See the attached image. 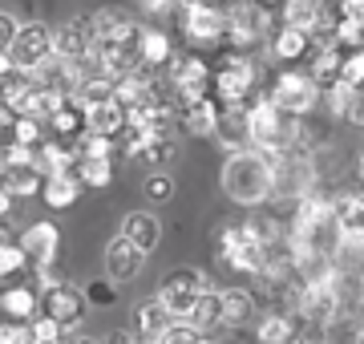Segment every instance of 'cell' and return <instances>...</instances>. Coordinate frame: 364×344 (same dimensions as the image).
Wrapping results in <instances>:
<instances>
[{
  "instance_id": "8d00e7d4",
  "label": "cell",
  "mask_w": 364,
  "mask_h": 344,
  "mask_svg": "<svg viewBox=\"0 0 364 344\" xmlns=\"http://www.w3.org/2000/svg\"><path fill=\"white\" fill-rule=\"evenodd\" d=\"M28 344H65V328L53 324L49 316H37L28 324Z\"/></svg>"
},
{
  "instance_id": "2e32d148",
  "label": "cell",
  "mask_w": 364,
  "mask_h": 344,
  "mask_svg": "<svg viewBox=\"0 0 364 344\" xmlns=\"http://www.w3.org/2000/svg\"><path fill=\"white\" fill-rule=\"evenodd\" d=\"M77 166V146H65L57 138H45V142L33 150V171L41 178H57V174H73Z\"/></svg>"
},
{
  "instance_id": "d4e9b609",
  "label": "cell",
  "mask_w": 364,
  "mask_h": 344,
  "mask_svg": "<svg viewBox=\"0 0 364 344\" xmlns=\"http://www.w3.org/2000/svg\"><path fill=\"white\" fill-rule=\"evenodd\" d=\"M219 102L215 97H203V102H195V106H186V114H182V126H186V134L191 138H210L215 134V126H219Z\"/></svg>"
},
{
  "instance_id": "7bdbcfd3",
  "label": "cell",
  "mask_w": 364,
  "mask_h": 344,
  "mask_svg": "<svg viewBox=\"0 0 364 344\" xmlns=\"http://www.w3.org/2000/svg\"><path fill=\"white\" fill-rule=\"evenodd\" d=\"M16 272H25V252H21L16 243H4V247H0V279L16 276Z\"/></svg>"
},
{
  "instance_id": "484cf974",
  "label": "cell",
  "mask_w": 364,
  "mask_h": 344,
  "mask_svg": "<svg viewBox=\"0 0 364 344\" xmlns=\"http://www.w3.org/2000/svg\"><path fill=\"white\" fill-rule=\"evenodd\" d=\"M138 53H142V65H170V57H174V49H170V37L166 33H158V28L142 25L138 28Z\"/></svg>"
},
{
  "instance_id": "d6a6232c",
  "label": "cell",
  "mask_w": 364,
  "mask_h": 344,
  "mask_svg": "<svg viewBox=\"0 0 364 344\" xmlns=\"http://www.w3.org/2000/svg\"><path fill=\"white\" fill-rule=\"evenodd\" d=\"M272 53L284 57V61H296V57L308 53V37L296 28H279V33H272Z\"/></svg>"
},
{
  "instance_id": "9c48e42d",
  "label": "cell",
  "mask_w": 364,
  "mask_h": 344,
  "mask_svg": "<svg viewBox=\"0 0 364 344\" xmlns=\"http://www.w3.org/2000/svg\"><path fill=\"white\" fill-rule=\"evenodd\" d=\"M85 291L73 288V284H61V288L45 291V300H41V316H49L53 324H61L65 332L81 328V320H85Z\"/></svg>"
},
{
  "instance_id": "c3c4849f",
  "label": "cell",
  "mask_w": 364,
  "mask_h": 344,
  "mask_svg": "<svg viewBox=\"0 0 364 344\" xmlns=\"http://www.w3.org/2000/svg\"><path fill=\"white\" fill-rule=\"evenodd\" d=\"M37 284H41L45 291L61 288V284H65V279H61V267H57V264H45V267H37Z\"/></svg>"
},
{
  "instance_id": "e0dca14e",
  "label": "cell",
  "mask_w": 364,
  "mask_h": 344,
  "mask_svg": "<svg viewBox=\"0 0 364 344\" xmlns=\"http://www.w3.org/2000/svg\"><path fill=\"white\" fill-rule=\"evenodd\" d=\"M332 223L348 243H364V190L332 199Z\"/></svg>"
},
{
  "instance_id": "11a10c76",
  "label": "cell",
  "mask_w": 364,
  "mask_h": 344,
  "mask_svg": "<svg viewBox=\"0 0 364 344\" xmlns=\"http://www.w3.org/2000/svg\"><path fill=\"white\" fill-rule=\"evenodd\" d=\"M4 243H16V239H13V235H9V227L0 223V247H4Z\"/></svg>"
},
{
  "instance_id": "91938a15",
  "label": "cell",
  "mask_w": 364,
  "mask_h": 344,
  "mask_svg": "<svg viewBox=\"0 0 364 344\" xmlns=\"http://www.w3.org/2000/svg\"><path fill=\"white\" fill-rule=\"evenodd\" d=\"M77 344H90V340H77Z\"/></svg>"
},
{
  "instance_id": "60d3db41",
  "label": "cell",
  "mask_w": 364,
  "mask_h": 344,
  "mask_svg": "<svg viewBox=\"0 0 364 344\" xmlns=\"http://www.w3.org/2000/svg\"><path fill=\"white\" fill-rule=\"evenodd\" d=\"M142 195H146L150 203H166L170 195H174V178H170V174H162V171H154V174L142 183Z\"/></svg>"
},
{
  "instance_id": "3957f363",
  "label": "cell",
  "mask_w": 364,
  "mask_h": 344,
  "mask_svg": "<svg viewBox=\"0 0 364 344\" xmlns=\"http://www.w3.org/2000/svg\"><path fill=\"white\" fill-rule=\"evenodd\" d=\"M207 291H210L207 272H198V267H174V272L162 279V288H158L154 300L166 308L174 320H186L191 316V308H195Z\"/></svg>"
},
{
  "instance_id": "4dcf8cb0",
  "label": "cell",
  "mask_w": 364,
  "mask_h": 344,
  "mask_svg": "<svg viewBox=\"0 0 364 344\" xmlns=\"http://www.w3.org/2000/svg\"><path fill=\"white\" fill-rule=\"evenodd\" d=\"M340 65H344V53H340V49H320V53L312 57V73H308V77L316 81V90H320V85H332V81H340Z\"/></svg>"
},
{
  "instance_id": "f546056e",
  "label": "cell",
  "mask_w": 364,
  "mask_h": 344,
  "mask_svg": "<svg viewBox=\"0 0 364 344\" xmlns=\"http://www.w3.org/2000/svg\"><path fill=\"white\" fill-rule=\"evenodd\" d=\"M186 324H195L198 332H210L223 324V304H219V291L210 288L203 300H198L195 308H191V316H186Z\"/></svg>"
},
{
  "instance_id": "277c9868",
  "label": "cell",
  "mask_w": 364,
  "mask_h": 344,
  "mask_svg": "<svg viewBox=\"0 0 364 344\" xmlns=\"http://www.w3.org/2000/svg\"><path fill=\"white\" fill-rule=\"evenodd\" d=\"M267 33H272V13L259 0H239L227 9V37L223 41H231V49H251Z\"/></svg>"
},
{
  "instance_id": "ffe728a7",
  "label": "cell",
  "mask_w": 364,
  "mask_h": 344,
  "mask_svg": "<svg viewBox=\"0 0 364 344\" xmlns=\"http://www.w3.org/2000/svg\"><path fill=\"white\" fill-rule=\"evenodd\" d=\"M49 130H53V138L57 142H65V146H77L85 134H90V114L77 106V102H69L65 97V106L53 114V122H49Z\"/></svg>"
},
{
  "instance_id": "b9f144b4",
  "label": "cell",
  "mask_w": 364,
  "mask_h": 344,
  "mask_svg": "<svg viewBox=\"0 0 364 344\" xmlns=\"http://www.w3.org/2000/svg\"><path fill=\"white\" fill-rule=\"evenodd\" d=\"M81 158H114V138H97V134H85L77 142Z\"/></svg>"
},
{
  "instance_id": "f907efd6",
  "label": "cell",
  "mask_w": 364,
  "mask_h": 344,
  "mask_svg": "<svg viewBox=\"0 0 364 344\" xmlns=\"http://www.w3.org/2000/svg\"><path fill=\"white\" fill-rule=\"evenodd\" d=\"M348 122L364 130V97H360V93H356V102H352V109H348Z\"/></svg>"
},
{
  "instance_id": "603a6c76",
  "label": "cell",
  "mask_w": 364,
  "mask_h": 344,
  "mask_svg": "<svg viewBox=\"0 0 364 344\" xmlns=\"http://www.w3.org/2000/svg\"><path fill=\"white\" fill-rule=\"evenodd\" d=\"M324 0H284V28H296L304 37H312V28L324 21Z\"/></svg>"
},
{
  "instance_id": "7c38bea8",
  "label": "cell",
  "mask_w": 364,
  "mask_h": 344,
  "mask_svg": "<svg viewBox=\"0 0 364 344\" xmlns=\"http://www.w3.org/2000/svg\"><path fill=\"white\" fill-rule=\"evenodd\" d=\"M97 49V41H93V28L85 16L77 21H65V25L53 33V57H61L69 65H81V61H90V53Z\"/></svg>"
},
{
  "instance_id": "4316f807",
  "label": "cell",
  "mask_w": 364,
  "mask_h": 344,
  "mask_svg": "<svg viewBox=\"0 0 364 344\" xmlns=\"http://www.w3.org/2000/svg\"><path fill=\"white\" fill-rule=\"evenodd\" d=\"M0 308H4V316L13 320V324H25V320H37V291L33 288H9L0 296Z\"/></svg>"
},
{
  "instance_id": "9f6ffc18",
  "label": "cell",
  "mask_w": 364,
  "mask_h": 344,
  "mask_svg": "<svg viewBox=\"0 0 364 344\" xmlns=\"http://www.w3.org/2000/svg\"><path fill=\"white\" fill-rule=\"evenodd\" d=\"M356 178H360V183H364V154H360V158H356Z\"/></svg>"
},
{
  "instance_id": "8fae6325",
  "label": "cell",
  "mask_w": 364,
  "mask_h": 344,
  "mask_svg": "<svg viewBox=\"0 0 364 344\" xmlns=\"http://www.w3.org/2000/svg\"><path fill=\"white\" fill-rule=\"evenodd\" d=\"M272 166H275V195L304 199V195L316 190V166L304 154H279Z\"/></svg>"
},
{
  "instance_id": "7a4b0ae2",
  "label": "cell",
  "mask_w": 364,
  "mask_h": 344,
  "mask_svg": "<svg viewBox=\"0 0 364 344\" xmlns=\"http://www.w3.org/2000/svg\"><path fill=\"white\" fill-rule=\"evenodd\" d=\"M255 85H259V69L247 57H227L219 73H210V97L219 102V109H243Z\"/></svg>"
},
{
  "instance_id": "ac0fdd59",
  "label": "cell",
  "mask_w": 364,
  "mask_h": 344,
  "mask_svg": "<svg viewBox=\"0 0 364 344\" xmlns=\"http://www.w3.org/2000/svg\"><path fill=\"white\" fill-rule=\"evenodd\" d=\"M170 324H174V316H170L166 308L158 304V300H146V304H138V312H134V340L138 344H162L166 340Z\"/></svg>"
},
{
  "instance_id": "7402d4cb",
  "label": "cell",
  "mask_w": 364,
  "mask_h": 344,
  "mask_svg": "<svg viewBox=\"0 0 364 344\" xmlns=\"http://www.w3.org/2000/svg\"><path fill=\"white\" fill-rule=\"evenodd\" d=\"M33 90H37V81L28 77V73H9V77L0 81V109L9 114V118H21L28 106V97H33Z\"/></svg>"
},
{
  "instance_id": "816d5d0a",
  "label": "cell",
  "mask_w": 364,
  "mask_h": 344,
  "mask_svg": "<svg viewBox=\"0 0 364 344\" xmlns=\"http://www.w3.org/2000/svg\"><path fill=\"white\" fill-rule=\"evenodd\" d=\"M13 211V195H9V190H4V186H0V219H4V215Z\"/></svg>"
},
{
  "instance_id": "cb8c5ba5",
  "label": "cell",
  "mask_w": 364,
  "mask_h": 344,
  "mask_svg": "<svg viewBox=\"0 0 364 344\" xmlns=\"http://www.w3.org/2000/svg\"><path fill=\"white\" fill-rule=\"evenodd\" d=\"M219 304H223V324L227 328H243V324H251V316H255V296L243 288H227L219 291Z\"/></svg>"
},
{
  "instance_id": "f35d334b",
  "label": "cell",
  "mask_w": 364,
  "mask_h": 344,
  "mask_svg": "<svg viewBox=\"0 0 364 344\" xmlns=\"http://www.w3.org/2000/svg\"><path fill=\"white\" fill-rule=\"evenodd\" d=\"M324 102H328V109H332L336 118H348L352 102H356V90H348L344 81H332V85H328V93H324Z\"/></svg>"
},
{
  "instance_id": "f6af8a7d",
  "label": "cell",
  "mask_w": 364,
  "mask_h": 344,
  "mask_svg": "<svg viewBox=\"0 0 364 344\" xmlns=\"http://www.w3.org/2000/svg\"><path fill=\"white\" fill-rule=\"evenodd\" d=\"M117 300V284H109V279H97V284H90L85 288V304H114Z\"/></svg>"
},
{
  "instance_id": "836d02e7",
  "label": "cell",
  "mask_w": 364,
  "mask_h": 344,
  "mask_svg": "<svg viewBox=\"0 0 364 344\" xmlns=\"http://www.w3.org/2000/svg\"><path fill=\"white\" fill-rule=\"evenodd\" d=\"M4 190H9V195H13V199H21V195H37L41 190V174L33 171V166H21V171H4Z\"/></svg>"
},
{
  "instance_id": "680465c9",
  "label": "cell",
  "mask_w": 364,
  "mask_h": 344,
  "mask_svg": "<svg viewBox=\"0 0 364 344\" xmlns=\"http://www.w3.org/2000/svg\"><path fill=\"white\" fill-rule=\"evenodd\" d=\"M174 4H178V9H182V4H191V0H174Z\"/></svg>"
},
{
  "instance_id": "d6986e66",
  "label": "cell",
  "mask_w": 364,
  "mask_h": 344,
  "mask_svg": "<svg viewBox=\"0 0 364 344\" xmlns=\"http://www.w3.org/2000/svg\"><path fill=\"white\" fill-rule=\"evenodd\" d=\"M142 259L146 255H138L122 235L109 239V247H105V279H109V284H130V279L142 272Z\"/></svg>"
},
{
  "instance_id": "ee69618b",
  "label": "cell",
  "mask_w": 364,
  "mask_h": 344,
  "mask_svg": "<svg viewBox=\"0 0 364 344\" xmlns=\"http://www.w3.org/2000/svg\"><path fill=\"white\" fill-rule=\"evenodd\" d=\"M203 336H207V332H198L195 324H186V320H174V324H170V332H166V340H162V344H198Z\"/></svg>"
},
{
  "instance_id": "d590c367",
  "label": "cell",
  "mask_w": 364,
  "mask_h": 344,
  "mask_svg": "<svg viewBox=\"0 0 364 344\" xmlns=\"http://www.w3.org/2000/svg\"><path fill=\"white\" fill-rule=\"evenodd\" d=\"M174 154H178V142H174V138H150L138 158H146L150 166H170V162H174Z\"/></svg>"
},
{
  "instance_id": "9a60e30c",
  "label": "cell",
  "mask_w": 364,
  "mask_h": 344,
  "mask_svg": "<svg viewBox=\"0 0 364 344\" xmlns=\"http://www.w3.org/2000/svg\"><path fill=\"white\" fill-rule=\"evenodd\" d=\"M16 247H21V252H25V259H33L37 267L57 264L61 231H57V223H33V227H25V235H21V243H16Z\"/></svg>"
},
{
  "instance_id": "ab89813d",
  "label": "cell",
  "mask_w": 364,
  "mask_h": 344,
  "mask_svg": "<svg viewBox=\"0 0 364 344\" xmlns=\"http://www.w3.org/2000/svg\"><path fill=\"white\" fill-rule=\"evenodd\" d=\"M340 81H344L348 90H360V85H364V49H356V53H344Z\"/></svg>"
},
{
  "instance_id": "52a82bcc",
  "label": "cell",
  "mask_w": 364,
  "mask_h": 344,
  "mask_svg": "<svg viewBox=\"0 0 364 344\" xmlns=\"http://www.w3.org/2000/svg\"><path fill=\"white\" fill-rule=\"evenodd\" d=\"M219 259H227L239 272H255L259 276L263 264H267V247L251 235L247 227H227L219 235Z\"/></svg>"
},
{
  "instance_id": "e575fe53",
  "label": "cell",
  "mask_w": 364,
  "mask_h": 344,
  "mask_svg": "<svg viewBox=\"0 0 364 344\" xmlns=\"http://www.w3.org/2000/svg\"><path fill=\"white\" fill-rule=\"evenodd\" d=\"M296 340V324L287 316H263L259 320V344H291Z\"/></svg>"
},
{
  "instance_id": "5bb4252c",
  "label": "cell",
  "mask_w": 364,
  "mask_h": 344,
  "mask_svg": "<svg viewBox=\"0 0 364 344\" xmlns=\"http://www.w3.org/2000/svg\"><path fill=\"white\" fill-rule=\"evenodd\" d=\"M117 235L130 243L138 255H154V247L162 243V223H158V215L150 211H130L122 219V231Z\"/></svg>"
},
{
  "instance_id": "db71d44e",
  "label": "cell",
  "mask_w": 364,
  "mask_h": 344,
  "mask_svg": "<svg viewBox=\"0 0 364 344\" xmlns=\"http://www.w3.org/2000/svg\"><path fill=\"white\" fill-rule=\"evenodd\" d=\"M9 73H13V57H9V53H0V81L9 77Z\"/></svg>"
},
{
  "instance_id": "bcb514c9",
  "label": "cell",
  "mask_w": 364,
  "mask_h": 344,
  "mask_svg": "<svg viewBox=\"0 0 364 344\" xmlns=\"http://www.w3.org/2000/svg\"><path fill=\"white\" fill-rule=\"evenodd\" d=\"M340 21H348L352 28L364 33V0H340Z\"/></svg>"
},
{
  "instance_id": "74e56055",
  "label": "cell",
  "mask_w": 364,
  "mask_h": 344,
  "mask_svg": "<svg viewBox=\"0 0 364 344\" xmlns=\"http://www.w3.org/2000/svg\"><path fill=\"white\" fill-rule=\"evenodd\" d=\"M13 142L16 146H28V150H37L45 142V126L33 118H13Z\"/></svg>"
},
{
  "instance_id": "5b68a950",
  "label": "cell",
  "mask_w": 364,
  "mask_h": 344,
  "mask_svg": "<svg viewBox=\"0 0 364 344\" xmlns=\"http://www.w3.org/2000/svg\"><path fill=\"white\" fill-rule=\"evenodd\" d=\"M170 93L178 97L182 106H195L203 97H210V69L203 57H170V73H166Z\"/></svg>"
},
{
  "instance_id": "44dd1931",
  "label": "cell",
  "mask_w": 364,
  "mask_h": 344,
  "mask_svg": "<svg viewBox=\"0 0 364 344\" xmlns=\"http://www.w3.org/2000/svg\"><path fill=\"white\" fill-rule=\"evenodd\" d=\"M210 138H219V146L227 154H243L251 150V138H247V109H223L219 114V126Z\"/></svg>"
},
{
  "instance_id": "6f0895ef",
  "label": "cell",
  "mask_w": 364,
  "mask_h": 344,
  "mask_svg": "<svg viewBox=\"0 0 364 344\" xmlns=\"http://www.w3.org/2000/svg\"><path fill=\"white\" fill-rule=\"evenodd\" d=\"M195 4H207V9H219L223 0H195Z\"/></svg>"
},
{
  "instance_id": "4fadbf2b",
  "label": "cell",
  "mask_w": 364,
  "mask_h": 344,
  "mask_svg": "<svg viewBox=\"0 0 364 344\" xmlns=\"http://www.w3.org/2000/svg\"><path fill=\"white\" fill-rule=\"evenodd\" d=\"M90 28H93V41H97V45H105V41H134L142 25H138L126 9L105 4V9H97V13L90 16Z\"/></svg>"
},
{
  "instance_id": "681fc988",
  "label": "cell",
  "mask_w": 364,
  "mask_h": 344,
  "mask_svg": "<svg viewBox=\"0 0 364 344\" xmlns=\"http://www.w3.org/2000/svg\"><path fill=\"white\" fill-rule=\"evenodd\" d=\"M142 9L150 16H174V13H178V4H174V0H142Z\"/></svg>"
},
{
  "instance_id": "ba28073f",
  "label": "cell",
  "mask_w": 364,
  "mask_h": 344,
  "mask_svg": "<svg viewBox=\"0 0 364 344\" xmlns=\"http://www.w3.org/2000/svg\"><path fill=\"white\" fill-rule=\"evenodd\" d=\"M9 57H13L16 73H33V69H41L53 57V33H49V25H21L13 49H9Z\"/></svg>"
},
{
  "instance_id": "94428289",
  "label": "cell",
  "mask_w": 364,
  "mask_h": 344,
  "mask_svg": "<svg viewBox=\"0 0 364 344\" xmlns=\"http://www.w3.org/2000/svg\"><path fill=\"white\" fill-rule=\"evenodd\" d=\"M0 174H4V166H0Z\"/></svg>"
},
{
  "instance_id": "f5cc1de1",
  "label": "cell",
  "mask_w": 364,
  "mask_h": 344,
  "mask_svg": "<svg viewBox=\"0 0 364 344\" xmlns=\"http://www.w3.org/2000/svg\"><path fill=\"white\" fill-rule=\"evenodd\" d=\"M105 344H138V340H134L130 332H109V340Z\"/></svg>"
},
{
  "instance_id": "30bf717a",
  "label": "cell",
  "mask_w": 364,
  "mask_h": 344,
  "mask_svg": "<svg viewBox=\"0 0 364 344\" xmlns=\"http://www.w3.org/2000/svg\"><path fill=\"white\" fill-rule=\"evenodd\" d=\"M178 25L182 33L195 41V45H210V41H223L227 37V13H219V9H207V4H182L178 13Z\"/></svg>"
},
{
  "instance_id": "8992f818",
  "label": "cell",
  "mask_w": 364,
  "mask_h": 344,
  "mask_svg": "<svg viewBox=\"0 0 364 344\" xmlns=\"http://www.w3.org/2000/svg\"><path fill=\"white\" fill-rule=\"evenodd\" d=\"M316 97H320V90H316V81L308 77V73H279L267 102H272L284 118H304V114L316 106Z\"/></svg>"
},
{
  "instance_id": "83f0119b",
  "label": "cell",
  "mask_w": 364,
  "mask_h": 344,
  "mask_svg": "<svg viewBox=\"0 0 364 344\" xmlns=\"http://www.w3.org/2000/svg\"><path fill=\"white\" fill-rule=\"evenodd\" d=\"M41 195H45V203H49V207L65 211V207H73V203H77L81 183L73 178V174H57V178H45V183H41Z\"/></svg>"
},
{
  "instance_id": "7dc6e473",
  "label": "cell",
  "mask_w": 364,
  "mask_h": 344,
  "mask_svg": "<svg viewBox=\"0 0 364 344\" xmlns=\"http://www.w3.org/2000/svg\"><path fill=\"white\" fill-rule=\"evenodd\" d=\"M16 33H21V25L13 21V13H0V53H9V49H13Z\"/></svg>"
},
{
  "instance_id": "1f68e13d",
  "label": "cell",
  "mask_w": 364,
  "mask_h": 344,
  "mask_svg": "<svg viewBox=\"0 0 364 344\" xmlns=\"http://www.w3.org/2000/svg\"><path fill=\"white\" fill-rule=\"evenodd\" d=\"M73 178H77L81 186H109V178H114V166H109V158H81V154H77Z\"/></svg>"
},
{
  "instance_id": "6da1fadb",
  "label": "cell",
  "mask_w": 364,
  "mask_h": 344,
  "mask_svg": "<svg viewBox=\"0 0 364 344\" xmlns=\"http://www.w3.org/2000/svg\"><path fill=\"white\" fill-rule=\"evenodd\" d=\"M223 190H227V199L239 203V207H263V203L275 195V166H272V158L259 154V150L231 154L227 166H223Z\"/></svg>"
},
{
  "instance_id": "f1b7e54d",
  "label": "cell",
  "mask_w": 364,
  "mask_h": 344,
  "mask_svg": "<svg viewBox=\"0 0 364 344\" xmlns=\"http://www.w3.org/2000/svg\"><path fill=\"white\" fill-rule=\"evenodd\" d=\"M85 114H90V134H97V138H117V134L126 130V114L114 102H105L97 109H85Z\"/></svg>"
}]
</instances>
